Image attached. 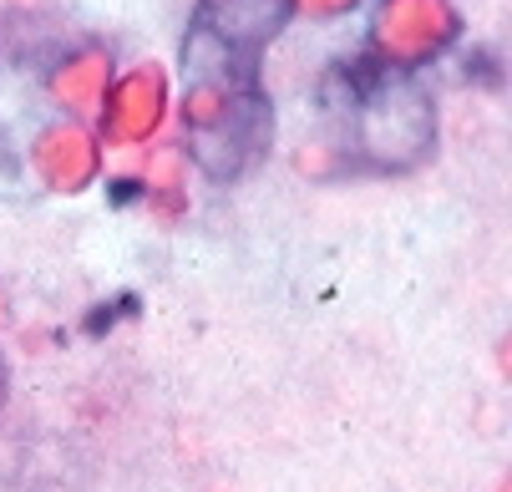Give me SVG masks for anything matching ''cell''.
I'll return each instance as SVG.
<instances>
[{"label": "cell", "mask_w": 512, "mask_h": 492, "mask_svg": "<svg viewBox=\"0 0 512 492\" xmlns=\"http://www.w3.org/2000/svg\"><path fill=\"white\" fill-rule=\"evenodd\" d=\"M289 16V0H203L188 46H183V72L203 92L213 82H229L244 97L259 92V51L274 41V31Z\"/></svg>", "instance_id": "obj_1"}, {"label": "cell", "mask_w": 512, "mask_h": 492, "mask_svg": "<svg viewBox=\"0 0 512 492\" xmlns=\"http://www.w3.org/2000/svg\"><path fill=\"white\" fill-rule=\"evenodd\" d=\"M0 396H6V356H0Z\"/></svg>", "instance_id": "obj_2"}]
</instances>
